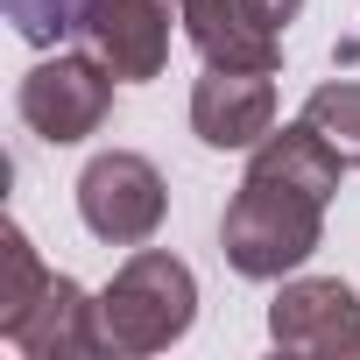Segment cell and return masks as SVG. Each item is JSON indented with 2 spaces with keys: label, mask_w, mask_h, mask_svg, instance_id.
Returning <instances> with one entry per match:
<instances>
[{
  "label": "cell",
  "mask_w": 360,
  "mask_h": 360,
  "mask_svg": "<svg viewBox=\"0 0 360 360\" xmlns=\"http://www.w3.org/2000/svg\"><path fill=\"white\" fill-rule=\"evenodd\" d=\"M85 36H92V57L113 78L141 85L169 64V0H99Z\"/></svg>",
  "instance_id": "7"
},
{
  "label": "cell",
  "mask_w": 360,
  "mask_h": 360,
  "mask_svg": "<svg viewBox=\"0 0 360 360\" xmlns=\"http://www.w3.org/2000/svg\"><path fill=\"white\" fill-rule=\"evenodd\" d=\"M318 240H325V198L262 184V176L240 184V198L226 205V226H219V248L248 283H283L290 269H304L318 255Z\"/></svg>",
  "instance_id": "2"
},
{
  "label": "cell",
  "mask_w": 360,
  "mask_h": 360,
  "mask_svg": "<svg viewBox=\"0 0 360 360\" xmlns=\"http://www.w3.org/2000/svg\"><path fill=\"white\" fill-rule=\"evenodd\" d=\"M15 106H22L29 134H43V141L71 148V141L99 134V120H106V106H113V71H106L99 57L57 50L50 64H36V71L22 78Z\"/></svg>",
  "instance_id": "4"
},
{
  "label": "cell",
  "mask_w": 360,
  "mask_h": 360,
  "mask_svg": "<svg viewBox=\"0 0 360 360\" xmlns=\"http://www.w3.org/2000/svg\"><path fill=\"white\" fill-rule=\"evenodd\" d=\"M304 120L346 155V162H360V85L353 78H332V85H318L311 99H304Z\"/></svg>",
  "instance_id": "12"
},
{
  "label": "cell",
  "mask_w": 360,
  "mask_h": 360,
  "mask_svg": "<svg viewBox=\"0 0 360 360\" xmlns=\"http://www.w3.org/2000/svg\"><path fill=\"white\" fill-rule=\"evenodd\" d=\"M184 29L205 64L219 71H276L283 64V29L255 22L248 0H184Z\"/></svg>",
  "instance_id": "9"
},
{
  "label": "cell",
  "mask_w": 360,
  "mask_h": 360,
  "mask_svg": "<svg viewBox=\"0 0 360 360\" xmlns=\"http://www.w3.org/2000/svg\"><path fill=\"white\" fill-rule=\"evenodd\" d=\"M248 15L269 22V29H290V22L304 15V0H248Z\"/></svg>",
  "instance_id": "14"
},
{
  "label": "cell",
  "mask_w": 360,
  "mask_h": 360,
  "mask_svg": "<svg viewBox=\"0 0 360 360\" xmlns=\"http://www.w3.org/2000/svg\"><path fill=\"white\" fill-rule=\"evenodd\" d=\"M269 339L283 353H318V360H360V297L339 276H297L269 304Z\"/></svg>",
  "instance_id": "5"
},
{
  "label": "cell",
  "mask_w": 360,
  "mask_h": 360,
  "mask_svg": "<svg viewBox=\"0 0 360 360\" xmlns=\"http://www.w3.org/2000/svg\"><path fill=\"white\" fill-rule=\"evenodd\" d=\"M0 8H8V22H15L22 43H64L71 29L92 22L99 0H0Z\"/></svg>",
  "instance_id": "13"
},
{
  "label": "cell",
  "mask_w": 360,
  "mask_h": 360,
  "mask_svg": "<svg viewBox=\"0 0 360 360\" xmlns=\"http://www.w3.org/2000/svg\"><path fill=\"white\" fill-rule=\"evenodd\" d=\"M346 169H353V162H346L311 120L269 127V134L255 141V155H248V176H262V184H290V191H311V198H332Z\"/></svg>",
  "instance_id": "10"
},
{
  "label": "cell",
  "mask_w": 360,
  "mask_h": 360,
  "mask_svg": "<svg viewBox=\"0 0 360 360\" xmlns=\"http://www.w3.org/2000/svg\"><path fill=\"white\" fill-rule=\"evenodd\" d=\"M15 353H29V360H78V353H106V339H99V297H85L71 276H50V290L36 297V311L22 318V325H8L0 332Z\"/></svg>",
  "instance_id": "8"
},
{
  "label": "cell",
  "mask_w": 360,
  "mask_h": 360,
  "mask_svg": "<svg viewBox=\"0 0 360 360\" xmlns=\"http://www.w3.org/2000/svg\"><path fill=\"white\" fill-rule=\"evenodd\" d=\"M43 290H50V269L36 262L29 233L8 219V226H0V332L22 325V318L36 311V297H43Z\"/></svg>",
  "instance_id": "11"
},
{
  "label": "cell",
  "mask_w": 360,
  "mask_h": 360,
  "mask_svg": "<svg viewBox=\"0 0 360 360\" xmlns=\"http://www.w3.org/2000/svg\"><path fill=\"white\" fill-rule=\"evenodd\" d=\"M276 127V85L269 71H205L191 85V134L205 148H255Z\"/></svg>",
  "instance_id": "6"
},
{
  "label": "cell",
  "mask_w": 360,
  "mask_h": 360,
  "mask_svg": "<svg viewBox=\"0 0 360 360\" xmlns=\"http://www.w3.org/2000/svg\"><path fill=\"white\" fill-rule=\"evenodd\" d=\"M162 212H169V191H162V169H155L148 155L106 148V155L85 162V176H78V219H85L99 240H113V248H148L155 226H162Z\"/></svg>",
  "instance_id": "3"
},
{
  "label": "cell",
  "mask_w": 360,
  "mask_h": 360,
  "mask_svg": "<svg viewBox=\"0 0 360 360\" xmlns=\"http://www.w3.org/2000/svg\"><path fill=\"white\" fill-rule=\"evenodd\" d=\"M191 318H198V283L162 248H134L120 262V276L99 290L106 353H162V346H176L191 332Z\"/></svg>",
  "instance_id": "1"
}]
</instances>
